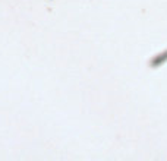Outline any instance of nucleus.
I'll list each match as a JSON object with an SVG mask.
<instances>
[]
</instances>
